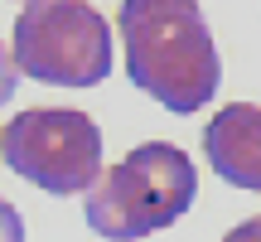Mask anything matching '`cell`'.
Listing matches in <instances>:
<instances>
[{"mask_svg":"<svg viewBox=\"0 0 261 242\" xmlns=\"http://www.w3.org/2000/svg\"><path fill=\"white\" fill-rule=\"evenodd\" d=\"M198 194V170L179 146L150 140L136 146L126 160H116L112 170L97 175V184L87 189V228L107 242H140L160 228H169L174 218L189 213Z\"/></svg>","mask_w":261,"mask_h":242,"instance_id":"obj_2","label":"cell"},{"mask_svg":"<svg viewBox=\"0 0 261 242\" xmlns=\"http://www.w3.org/2000/svg\"><path fill=\"white\" fill-rule=\"evenodd\" d=\"M223 242H261V233H256L252 223H242V228H232V233H227Z\"/></svg>","mask_w":261,"mask_h":242,"instance_id":"obj_8","label":"cell"},{"mask_svg":"<svg viewBox=\"0 0 261 242\" xmlns=\"http://www.w3.org/2000/svg\"><path fill=\"white\" fill-rule=\"evenodd\" d=\"M15 83H19V68H15V54L10 44H0V107L15 97Z\"/></svg>","mask_w":261,"mask_h":242,"instance_id":"obj_7","label":"cell"},{"mask_svg":"<svg viewBox=\"0 0 261 242\" xmlns=\"http://www.w3.org/2000/svg\"><path fill=\"white\" fill-rule=\"evenodd\" d=\"M0 242H24V218L10 199H0Z\"/></svg>","mask_w":261,"mask_h":242,"instance_id":"obj_6","label":"cell"},{"mask_svg":"<svg viewBox=\"0 0 261 242\" xmlns=\"http://www.w3.org/2000/svg\"><path fill=\"white\" fill-rule=\"evenodd\" d=\"M203 155L218 170V179L261 194V107L252 102L223 107L203 131Z\"/></svg>","mask_w":261,"mask_h":242,"instance_id":"obj_5","label":"cell"},{"mask_svg":"<svg viewBox=\"0 0 261 242\" xmlns=\"http://www.w3.org/2000/svg\"><path fill=\"white\" fill-rule=\"evenodd\" d=\"M126 44V78L165 102L174 116L213 102L223 63L198 0H121L116 10Z\"/></svg>","mask_w":261,"mask_h":242,"instance_id":"obj_1","label":"cell"},{"mask_svg":"<svg viewBox=\"0 0 261 242\" xmlns=\"http://www.w3.org/2000/svg\"><path fill=\"white\" fill-rule=\"evenodd\" d=\"M0 155L34 189H48L58 199L87 194L102 175V131L73 107H29L0 131Z\"/></svg>","mask_w":261,"mask_h":242,"instance_id":"obj_4","label":"cell"},{"mask_svg":"<svg viewBox=\"0 0 261 242\" xmlns=\"http://www.w3.org/2000/svg\"><path fill=\"white\" fill-rule=\"evenodd\" d=\"M252 228H256V233H261V213H256V218H252Z\"/></svg>","mask_w":261,"mask_h":242,"instance_id":"obj_9","label":"cell"},{"mask_svg":"<svg viewBox=\"0 0 261 242\" xmlns=\"http://www.w3.org/2000/svg\"><path fill=\"white\" fill-rule=\"evenodd\" d=\"M19 78L54 87H97L112 73V25L87 0H29L10 34Z\"/></svg>","mask_w":261,"mask_h":242,"instance_id":"obj_3","label":"cell"},{"mask_svg":"<svg viewBox=\"0 0 261 242\" xmlns=\"http://www.w3.org/2000/svg\"><path fill=\"white\" fill-rule=\"evenodd\" d=\"M24 5H29V0H24Z\"/></svg>","mask_w":261,"mask_h":242,"instance_id":"obj_10","label":"cell"}]
</instances>
